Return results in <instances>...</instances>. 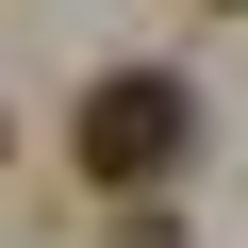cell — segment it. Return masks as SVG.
Segmentation results:
<instances>
[{"label":"cell","instance_id":"cell-1","mask_svg":"<svg viewBox=\"0 0 248 248\" xmlns=\"http://www.w3.org/2000/svg\"><path fill=\"white\" fill-rule=\"evenodd\" d=\"M66 149H83V182H116V199L182 182V166H199V83H182V66H99V83L66 99Z\"/></svg>","mask_w":248,"mask_h":248}]
</instances>
